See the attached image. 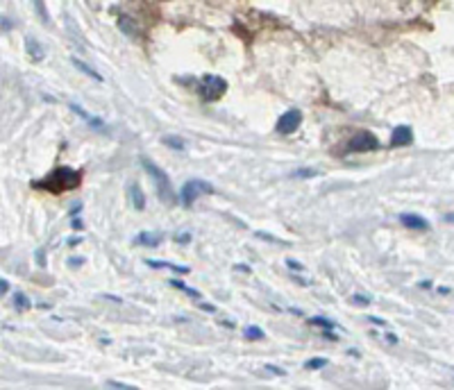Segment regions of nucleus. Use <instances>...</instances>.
Instances as JSON below:
<instances>
[{"instance_id":"f257e3e1","label":"nucleus","mask_w":454,"mask_h":390,"mask_svg":"<svg viewBox=\"0 0 454 390\" xmlns=\"http://www.w3.org/2000/svg\"><path fill=\"white\" fill-rule=\"evenodd\" d=\"M82 184V173L80 170H73L68 166L64 168H55L48 177H43L41 182H32L34 189H43V191H50V193H62V191H70V189H78Z\"/></svg>"},{"instance_id":"f03ea898","label":"nucleus","mask_w":454,"mask_h":390,"mask_svg":"<svg viewBox=\"0 0 454 390\" xmlns=\"http://www.w3.org/2000/svg\"><path fill=\"white\" fill-rule=\"evenodd\" d=\"M141 163H143V168L150 173V177L155 179V186H157V195H159V200L164 202V205H175V193H173V184L171 179H168V175L164 173V170L157 166V163H152L150 159H141Z\"/></svg>"},{"instance_id":"7ed1b4c3","label":"nucleus","mask_w":454,"mask_h":390,"mask_svg":"<svg viewBox=\"0 0 454 390\" xmlns=\"http://www.w3.org/2000/svg\"><path fill=\"white\" fill-rule=\"evenodd\" d=\"M207 193H214V186L209 182H205V179H189L182 186V191H179V202H182V207L189 209L200 195H207Z\"/></svg>"},{"instance_id":"20e7f679","label":"nucleus","mask_w":454,"mask_h":390,"mask_svg":"<svg viewBox=\"0 0 454 390\" xmlns=\"http://www.w3.org/2000/svg\"><path fill=\"white\" fill-rule=\"evenodd\" d=\"M225 91H227V82L223 78H218V75H207V78L200 82V86H198V93H200V98L205 102L221 100Z\"/></svg>"},{"instance_id":"39448f33","label":"nucleus","mask_w":454,"mask_h":390,"mask_svg":"<svg viewBox=\"0 0 454 390\" xmlns=\"http://www.w3.org/2000/svg\"><path fill=\"white\" fill-rule=\"evenodd\" d=\"M300 123H302V114H300V109H288V112L282 114V118L277 120V132L284 134V136H288L300 127Z\"/></svg>"},{"instance_id":"423d86ee","label":"nucleus","mask_w":454,"mask_h":390,"mask_svg":"<svg viewBox=\"0 0 454 390\" xmlns=\"http://www.w3.org/2000/svg\"><path fill=\"white\" fill-rule=\"evenodd\" d=\"M375 147H379V141H377L370 132H359V134L348 143V150H352V152H370V150H375Z\"/></svg>"},{"instance_id":"0eeeda50","label":"nucleus","mask_w":454,"mask_h":390,"mask_svg":"<svg viewBox=\"0 0 454 390\" xmlns=\"http://www.w3.org/2000/svg\"><path fill=\"white\" fill-rule=\"evenodd\" d=\"M413 141V129L409 125H397L391 134V141H388V147H404Z\"/></svg>"},{"instance_id":"6e6552de","label":"nucleus","mask_w":454,"mask_h":390,"mask_svg":"<svg viewBox=\"0 0 454 390\" xmlns=\"http://www.w3.org/2000/svg\"><path fill=\"white\" fill-rule=\"evenodd\" d=\"M397 218H400V222L409 229H429V222L425 220L423 216H418V213H400Z\"/></svg>"},{"instance_id":"1a4fd4ad","label":"nucleus","mask_w":454,"mask_h":390,"mask_svg":"<svg viewBox=\"0 0 454 390\" xmlns=\"http://www.w3.org/2000/svg\"><path fill=\"white\" fill-rule=\"evenodd\" d=\"M161 240H164L161 232H141V234H136L134 243L141 245V247H157Z\"/></svg>"},{"instance_id":"9d476101","label":"nucleus","mask_w":454,"mask_h":390,"mask_svg":"<svg viewBox=\"0 0 454 390\" xmlns=\"http://www.w3.org/2000/svg\"><path fill=\"white\" fill-rule=\"evenodd\" d=\"M25 50H27V54H30V59L34 64H39L43 57H46V50L41 48V43L34 39V36H27L25 39Z\"/></svg>"},{"instance_id":"9b49d317","label":"nucleus","mask_w":454,"mask_h":390,"mask_svg":"<svg viewBox=\"0 0 454 390\" xmlns=\"http://www.w3.org/2000/svg\"><path fill=\"white\" fill-rule=\"evenodd\" d=\"M130 200H132V205H134L136 211H143V209H146V195H143V191H141L139 184L130 186Z\"/></svg>"},{"instance_id":"f8f14e48","label":"nucleus","mask_w":454,"mask_h":390,"mask_svg":"<svg viewBox=\"0 0 454 390\" xmlns=\"http://www.w3.org/2000/svg\"><path fill=\"white\" fill-rule=\"evenodd\" d=\"M70 62H73V66H75V68H78V70H82V73H84V75H89L91 80H96V82H102V75L98 73V70H94V68H91V66L86 64V62H82V59H78V57H73V59H70Z\"/></svg>"},{"instance_id":"ddd939ff","label":"nucleus","mask_w":454,"mask_h":390,"mask_svg":"<svg viewBox=\"0 0 454 390\" xmlns=\"http://www.w3.org/2000/svg\"><path fill=\"white\" fill-rule=\"evenodd\" d=\"M70 109H73L78 116H82V120H86V123L91 125V127H96V129H100L102 127V120L100 118H96V116H91V114H86L84 109L80 107V104H75V102H70Z\"/></svg>"},{"instance_id":"4468645a","label":"nucleus","mask_w":454,"mask_h":390,"mask_svg":"<svg viewBox=\"0 0 454 390\" xmlns=\"http://www.w3.org/2000/svg\"><path fill=\"white\" fill-rule=\"evenodd\" d=\"M146 263L150 268H168L173 272H179V274H187L189 268L187 266H175V263H168V261H155V259H146Z\"/></svg>"},{"instance_id":"2eb2a0df","label":"nucleus","mask_w":454,"mask_h":390,"mask_svg":"<svg viewBox=\"0 0 454 390\" xmlns=\"http://www.w3.org/2000/svg\"><path fill=\"white\" fill-rule=\"evenodd\" d=\"M161 143H164V145H168V147H173V150H184V147H187V145H184V141L179 139V136H164Z\"/></svg>"},{"instance_id":"dca6fc26","label":"nucleus","mask_w":454,"mask_h":390,"mask_svg":"<svg viewBox=\"0 0 454 390\" xmlns=\"http://www.w3.org/2000/svg\"><path fill=\"white\" fill-rule=\"evenodd\" d=\"M14 309H16V311L30 309V300H27L23 293H14Z\"/></svg>"},{"instance_id":"f3484780","label":"nucleus","mask_w":454,"mask_h":390,"mask_svg":"<svg viewBox=\"0 0 454 390\" xmlns=\"http://www.w3.org/2000/svg\"><path fill=\"white\" fill-rule=\"evenodd\" d=\"M171 284H173V286H175V288H179V290H184V293H189V295H191V298H195V300H200V293H198V290H195V288H191V286H187V284H182V282H179V279H173V282H171Z\"/></svg>"},{"instance_id":"a211bd4d","label":"nucleus","mask_w":454,"mask_h":390,"mask_svg":"<svg viewBox=\"0 0 454 390\" xmlns=\"http://www.w3.org/2000/svg\"><path fill=\"white\" fill-rule=\"evenodd\" d=\"M118 27L125 32V34H134V30H132L134 23L128 18V16H120V18H118Z\"/></svg>"},{"instance_id":"6ab92c4d","label":"nucleus","mask_w":454,"mask_h":390,"mask_svg":"<svg viewBox=\"0 0 454 390\" xmlns=\"http://www.w3.org/2000/svg\"><path fill=\"white\" fill-rule=\"evenodd\" d=\"M311 325H316V327H322V329H327V331H330V329H334L336 325L332 320H325V318H311Z\"/></svg>"},{"instance_id":"aec40b11","label":"nucleus","mask_w":454,"mask_h":390,"mask_svg":"<svg viewBox=\"0 0 454 390\" xmlns=\"http://www.w3.org/2000/svg\"><path fill=\"white\" fill-rule=\"evenodd\" d=\"M327 365V359H309L307 363H304V367L307 370H320V367Z\"/></svg>"},{"instance_id":"412c9836","label":"nucleus","mask_w":454,"mask_h":390,"mask_svg":"<svg viewBox=\"0 0 454 390\" xmlns=\"http://www.w3.org/2000/svg\"><path fill=\"white\" fill-rule=\"evenodd\" d=\"M245 336H248L250 340H259V338H264V331H261L259 327H248L245 329Z\"/></svg>"},{"instance_id":"4be33fe9","label":"nucleus","mask_w":454,"mask_h":390,"mask_svg":"<svg viewBox=\"0 0 454 390\" xmlns=\"http://www.w3.org/2000/svg\"><path fill=\"white\" fill-rule=\"evenodd\" d=\"M318 175V170L314 168H302V170H295V177H316Z\"/></svg>"},{"instance_id":"5701e85b","label":"nucleus","mask_w":454,"mask_h":390,"mask_svg":"<svg viewBox=\"0 0 454 390\" xmlns=\"http://www.w3.org/2000/svg\"><path fill=\"white\" fill-rule=\"evenodd\" d=\"M107 386L114 390H139L136 386H125V383H118V381H107Z\"/></svg>"},{"instance_id":"b1692460","label":"nucleus","mask_w":454,"mask_h":390,"mask_svg":"<svg viewBox=\"0 0 454 390\" xmlns=\"http://www.w3.org/2000/svg\"><path fill=\"white\" fill-rule=\"evenodd\" d=\"M173 238L177 240V243H189V240H191V234H189V232H177V234L173 236Z\"/></svg>"},{"instance_id":"393cba45","label":"nucleus","mask_w":454,"mask_h":390,"mask_svg":"<svg viewBox=\"0 0 454 390\" xmlns=\"http://www.w3.org/2000/svg\"><path fill=\"white\" fill-rule=\"evenodd\" d=\"M352 304H359V306H368L370 300L364 298V295H352Z\"/></svg>"},{"instance_id":"a878e982","label":"nucleus","mask_w":454,"mask_h":390,"mask_svg":"<svg viewBox=\"0 0 454 390\" xmlns=\"http://www.w3.org/2000/svg\"><path fill=\"white\" fill-rule=\"evenodd\" d=\"M286 266L291 268V270H302V263H298L295 259H286Z\"/></svg>"},{"instance_id":"bb28decb","label":"nucleus","mask_w":454,"mask_h":390,"mask_svg":"<svg viewBox=\"0 0 454 390\" xmlns=\"http://www.w3.org/2000/svg\"><path fill=\"white\" fill-rule=\"evenodd\" d=\"M266 370H270L273 375H284V370H282V367H275V365H266Z\"/></svg>"},{"instance_id":"cd10ccee","label":"nucleus","mask_w":454,"mask_h":390,"mask_svg":"<svg viewBox=\"0 0 454 390\" xmlns=\"http://www.w3.org/2000/svg\"><path fill=\"white\" fill-rule=\"evenodd\" d=\"M34 7H37V9H39V14H41V18H43V21H48V14H46V12H43V5H41V3H34Z\"/></svg>"},{"instance_id":"c85d7f7f","label":"nucleus","mask_w":454,"mask_h":390,"mask_svg":"<svg viewBox=\"0 0 454 390\" xmlns=\"http://www.w3.org/2000/svg\"><path fill=\"white\" fill-rule=\"evenodd\" d=\"M7 279H0V290H3V293H7Z\"/></svg>"},{"instance_id":"c756f323","label":"nucleus","mask_w":454,"mask_h":390,"mask_svg":"<svg viewBox=\"0 0 454 390\" xmlns=\"http://www.w3.org/2000/svg\"><path fill=\"white\" fill-rule=\"evenodd\" d=\"M443 220H445V222H454V213H452V211L445 213V216H443Z\"/></svg>"},{"instance_id":"7c9ffc66","label":"nucleus","mask_w":454,"mask_h":390,"mask_svg":"<svg viewBox=\"0 0 454 390\" xmlns=\"http://www.w3.org/2000/svg\"><path fill=\"white\" fill-rule=\"evenodd\" d=\"M370 322H375V325H384V320H382V318H368Z\"/></svg>"},{"instance_id":"2f4dec72","label":"nucleus","mask_w":454,"mask_h":390,"mask_svg":"<svg viewBox=\"0 0 454 390\" xmlns=\"http://www.w3.org/2000/svg\"><path fill=\"white\" fill-rule=\"evenodd\" d=\"M386 340H388V343H397V336H393V333H388Z\"/></svg>"},{"instance_id":"473e14b6","label":"nucleus","mask_w":454,"mask_h":390,"mask_svg":"<svg viewBox=\"0 0 454 390\" xmlns=\"http://www.w3.org/2000/svg\"><path fill=\"white\" fill-rule=\"evenodd\" d=\"M73 229H82V222H80V220H73Z\"/></svg>"}]
</instances>
